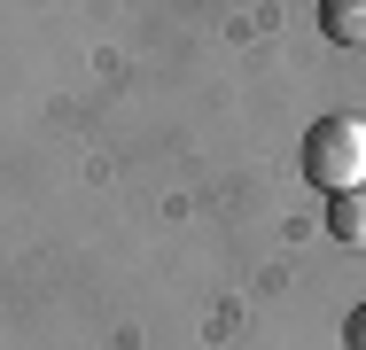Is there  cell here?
I'll return each instance as SVG.
<instances>
[{
    "mask_svg": "<svg viewBox=\"0 0 366 350\" xmlns=\"http://www.w3.org/2000/svg\"><path fill=\"white\" fill-rule=\"evenodd\" d=\"M304 179L327 195H359L366 187V117H320L304 133Z\"/></svg>",
    "mask_w": 366,
    "mask_h": 350,
    "instance_id": "obj_1",
    "label": "cell"
},
{
    "mask_svg": "<svg viewBox=\"0 0 366 350\" xmlns=\"http://www.w3.org/2000/svg\"><path fill=\"white\" fill-rule=\"evenodd\" d=\"M320 31L335 47H366V0H320Z\"/></svg>",
    "mask_w": 366,
    "mask_h": 350,
    "instance_id": "obj_2",
    "label": "cell"
},
{
    "mask_svg": "<svg viewBox=\"0 0 366 350\" xmlns=\"http://www.w3.org/2000/svg\"><path fill=\"white\" fill-rule=\"evenodd\" d=\"M327 234H335L343 249H366V187H359V195H335V203H327Z\"/></svg>",
    "mask_w": 366,
    "mask_h": 350,
    "instance_id": "obj_3",
    "label": "cell"
},
{
    "mask_svg": "<svg viewBox=\"0 0 366 350\" xmlns=\"http://www.w3.org/2000/svg\"><path fill=\"white\" fill-rule=\"evenodd\" d=\"M343 343H351V350H366V304L351 311V319H343Z\"/></svg>",
    "mask_w": 366,
    "mask_h": 350,
    "instance_id": "obj_4",
    "label": "cell"
}]
</instances>
